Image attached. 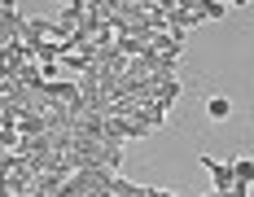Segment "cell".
<instances>
[{
  "instance_id": "5b68a950",
  "label": "cell",
  "mask_w": 254,
  "mask_h": 197,
  "mask_svg": "<svg viewBox=\"0 0 254 197\" xmlns=\"http://www.w3.org/2000/svg\"><path fill=\"white\" fill-rule=\"evenodd\" d=\"M197 9H202V18L206 22H215V18H224L232 4H224V0H197Z\"/></svg>"
},
{
  "instance_id": "6da1fadb",
  "label": "cell",
  "mask_w": 254,
  "mask_h": 197,
  "mask_svg": "<svg viewBox=\"0 0 254 197\" xmlns=\"http://www.w3.org/2000/svg\"><path fill=\"white\" fill-rule=\"evenodd\" d=\"M202 167L210 171L215 193H228V189H232V167H228V162H219V158H206V153H202Z\"/></svg>"
},
{
  "instance_id": "52a82bcc",
  "label": "cell",
  "mask_w": 254,
  "mask_h": 197,
  "mask_svg": "<svg viewBox=\"0 0 254 197\" xmlns=\"http://www.w3.org/2000/svg\"><path fill=\"white\" fill-rule=\"evenodd\" d=\"M176 97H180V79H167V83H162V92H158V105H162V110L171 114V105H176Z\"/></svg>"
},
{
  "instance_id": "8992f818",
  "label": "cell",
  "mask_w": 254,
  "mask_h": 197,
  "mask_svg": "<svg viewBox=\"0 0 254 197\" xmlns=\"http://www.w3.org/2000/svg\"><path fill=\"white\" fill-rule=\"evenodd\" d=\"M206 114H210L215 123H224V119L232 114V101H228V97H210V105H206Z\"/></svg>"
},
{
  "instance_id": "7a4b0ae2",
  "label": "cell",
  "mask_w": 254,
  "mask_h": 197,
  "mask_svg": "<svg viewBox=\"0 0 254 197\" xmlns=\"http://www.w3.org/2000/svg\"><path fill=\"white\" fill-rule=\"evenodd\" d=\"M18 136H22V140H40V136H49L44 114H22V119H18Z\"/></svg>"
},
{
  "instance_id": "277c9868",
  "label": "cell",
  "mask_w": 254,
  "mask_h": 197,
  "mask_svg": "<svg viewBox=\"0 0 254 197\" xmlns=\"http://www.w3.org/2000/svg\"><path fill=\"white\" fill-rule=\"evenodd\" d=\"M18 83H22V88H31V92H35V88H40V83H44V74H40V66H35V62H26L22 70H18Z\"/></svg>"
},
{
  "instance_id": "3957f363",
  "label": "cell",
  "mask_w": 254,
  "mask_h": 197,
  "mask_svg": "<svg viewBox=\"0 0 254 197\" xmlns=\"http://www.w3.org/2000/svg\"><path fill=\"white\" fill-rule=\"evenodd\" d=\"M228 167H232V184H241V189H250V184H254V162H250V158H232Z\"/></svg>"
},
{
  "instance_id": "ba28073f",
  "label": "cell",
  "mask_w": 254,
  "mask_h": 197,
  "mask_svg": "<svg viewBox=\"0 0 254 197\" xmlns=\"http://www.w3.org/2000/svg\"><path fill=\"white\" fill-rule=\"evenodd\" d=\"M26 197H44V193H26Z\"/></svg>"
}]
</instances>
